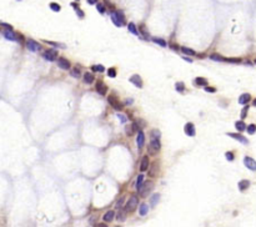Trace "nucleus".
<instances>
[{"label":"nucleus","mask_w":256,"mask_h":227,"mask_svg":"<svg viewBox=\"0 0 256 227\" xmlns=\"http://www.w3.org/2000/svg\"><path fill=\"white\" fill-rule=\"evenodd\" d=\"M110 16H111L112 23H114L116 26H122L125 24V16L121 12H115L114 10V12H111Z\"/></svg>","instance_id":"1"},{"label":"nucleus","mask_w":256,"mask_h":227,"mask_svg":"<svg viewBox=\"0 0 256 227\" xmlns=\"http://www.w3.org/2000/svg\"><path fill=\"white\" fill-rule=\"evenodd\" d=\"M161 149V143H160V139H151L150 145H149V153L150 155H158V152Z\"/></svg>","instance_id":"2"},{"label":"nucleus","mask_w":256,"mask_h":227,"mask_svg":"<svg viewBox=\"0 0 256 227\" xmlns=\"http://www.w3.org/2000/svg\"><path fill=\"white\" fill-rule=\"evenodd\" d=\"M138 205H139L138 197H136V196H131V197L128 200L126 205H125V210L128 212H134L136 210V207H138Z\"/></svg>","instance_id":"3"},{"label":"nucleus","mask_w":256,"mask_h":227,"mask_svg":"<svg viewBox=\"0 0 256 227\" xmlns=\"http://www.w3.org/2000/svg\"><path fill=\"white\" fill-rule=\"evenodd\" d=\"M152 189H154V183L152 182H150V181L144 182V183H142V186H141V189L139 190L141 197H146V196L152 191Z\"/></svg>","instance_id":"4"},{"label":"nucleus","mask_w":256,"mask_h":227,"mask_svg":"<svg viewBox=\"0 0 256 227\" xmlns=\"http://www.w3.org/2000/svg\"><path fill=\"white\" fill-rule=\"evenodd\" d=\"M108 101H109V104H110L112 107H114L115 110H121V109H122L121 102L119 101V99H118L115 95H110L109 99H108Z\"/></svg>","instance_id":"5"},{"label":"nucleus","mask_w":256,"mask_h":227,"mask_svg":"<svg viewBox=\"0 0 256 227\" xmlns=\"http://www.w3.org/2000/svg\"><path fill=\"white\" fill-rule=\"evenodd\" d=\"M26 48H28V50L33 51V53H36V51H40V49H42V46H40V44H39V43H36L35 40H32V39L26 41Z\"/></svg>","instance_id":"6"},{"label":"nucleus","mask_w":256,"mask_h":227,"mask_svg":"<svg viewBox=\"0 0 256 227\" xmlns=\"http://www.w3.org/2000/svg\"><path fill=\"white\" fill-rule=\"evenodd\" d=\"M43 56L48 61H55L58 59V51L56 50H51V49L50 50H46L45 53L43 54Z\"/></svg>","instance_id":"7"},{"label":"nucleus","mask_w":256,"mask_h":227,"mask_svg":"<svg viewBox=\"0 0 256 227\" xmlns=\"http://www.w3.org/2000/svg\"><path fill=\"white\" fill-rule=\"evenodd\" d=\"M244 163H245V166H246L249 170H251V171H256V161H255L252 157L246 156V157L244 159Z\"/></svg>","instance_id":"8"},{"label":"nucleus","mask_w":256,"mask_h":227,"mask_svg":"<svg viewBox=\"0 0 256 227\" xmlns=\"http://www.w3.org/2000/svg\"><path fill=\"white\" fill-rule=\"evenodd\" d=\"M184 130H185V133L188 136H195V133H196L195 126H194V123H191V122H188L185 127H184Z\"/></svg>","instance_id":"9"},{"label":"nucleus","mask_w":256,"mask_h":227,"mask_svg":"<svg viewBox=\"0 0 256 227\" xmlns=\"http://www.w3.org/2000/svg\"><path fill=\"white\" fill-rule=\"evenodd\" d=\"M58 65L63 70H69L70 69V61L65 58H60V59H58Z\"/></svg>","instance_id":"10"},{"label":"nucleus","mask_w":256,"mask_h":227,"mask_svg":"<svg viewBox=\"0 0 256 227\" xmlns=\"http://www.w3.org/2000/svg\"><path fill=\"white\" fill-rule=\"evenodd\" d=\"M228 135H229L230 137H234L235 140H238V141L242 142L244 145H248V143H249L248 139L245 137V136H242V135H240V133H232V132H230V133H228Z\"/></svg>","instance_id":"11"},{"label":"nucleus","mask_w":256,"mask_h":227,"mask_svg":"<svg viewBox=\"0 0 256 227\" xmlns=\"http://www.w3.org/2000/svg\"><path fill=\"white\" fill-rule=\"evenodd\" d=\"M96 91L99 92L100 95H106V92H108V86H106L102 81H99L98 84H96Z\"/></svg>","instance_id":"12"},{"label":"nucleus","mask_w":256,"mask_h":227,"mask_svg":"<svg viewBox=\"0 0 256 227\" xmlns=\"http://www.w3.org/2000/svg\"><path fill=\"white\" fill-rule=\"evenodd\" d=\"M150 166V161H149V157L148 156H144L140 162V171L141 172H145Z\"/></svg>","instance_id":"13"},{"label":"nucleus","mask_w":256,"mask_h":227,"mask_svg":"<svg viewBox=\"0 0 256 227\" xmlns=\"http://www.w3.org/2000/svg\"><path fill=\"white\" fill-rule=\"evenodd\" d=\"M136 142H138V147L139 149H142V146H144V143H145V135H144V132H142L141 130L138 132Z\"/></svg>","instance_id":"14"},{"label":"nucleus","mask_w":256,"mask_h":227,"mask_svg":"<svg viewBox=\"0 0 256 227\" xmlns=\"http://www.w3.org/2000/svg\"><path fill=\"white\" fill-rule=\"evenodd\" d=\"M3 35H4V38H6V39H9V40H12V41L18 40V36L13 33V30H9V29L3 30Z\"/></svg>","instance_id":"15"},{"label":"nucleus","mask_w":256,"mask_h":227,"mask_svg":"<svg viewBox=\"0 0 256 227\" xmlns=\"http://www.w3.org/2000/svg\"><path fill=\"white\" fill-rule=\"evenodd\" d=\"M130 82H132L136 87H141L142 86V80H141V77L139 75H132L130 77Z\"/></svg>","instance_id":"16"},{"label":"nucleus","mask_w":256,"mask_h":227,"mask_svg":"<svg viewBox=\"0 0 256 227\" xmlns=\"http://www.w3.org/2000/svg\"><path fill=\"white\" fill-rule=\"evenodd\" d=\"M134 132H139V129H138V126L135 125V122L131 123L130 126H126V135L131 136V135H134Z\"/></svg>","instance_id":"17"},{"label":"nucleus","mask_w":256,"mask_h":227,"mask_svg":"<svg viewBox=\"0 0 256 227\" xmlns=\"http://www.w3.org/2000/svg\"><path fill=\"white\" fill-rule=\"evenodd\" d=\"M126 212H128L126 210H124V209L120 207V210H119V212H118V215H116L118 221H120V222L125 221V220H126Z\"/></svg>","instance_id":"18"},{"label":"nucleus","mask_w":256,"mask_h":227,"mask_svg":"<svg viewBox=\"0 0 256 227\" xmlns=\"http://www.w3.org/2000/svg\"><path fill=\"white\" fill-rule=\"evenodd\" d=\"M250 99H251L250 94H242V95L239 97V104H240V105H245V104H248V102L250 101Z\"/></svg>","instance_id":"19"},{"label":"nucleus","mask_w":256,"mask_h":227,"mask_svg":"<svg viewBox=\"0 0 256 227\" xmlns=\"http://www.w3.org/2000/svg\"><path fill=\"white\" fill-rule=\"evenodd\" d=\"M250 186V181L249 180H241L239 182V190L240 191H245V190H248Z\"/></svg>","instance_id":"20"},{"label":"nucleus","mask_w":256,"mask_h":227,"mask_svg":"<svg viewBox=\"0 0 256 227\" xmlns=\"http://www.w3.org/2000/svg\"><path fill=\"white\" fill-rule=\"evenodd\" d=\"M194 84H195L196 86H206L208 85V80L204 79V77H196L195 80H194Z\"/></svg>","instance_id":"21"},{"label":"nucleus","mask_w":256,"mask_h":227,"mask_svg":"<svg viewBox=\"0 0 256 227\" xmlns=\"http://www.w3.org/2000/svg\"><path fill=\"white\" fill-rule=\"evenodd\" d=\"M94 80H95L94 74H91V73H85L84 74V82H85V84H91Z\"/></svg>","instance_id":"22"},{"label":"nucleus","mask_w":256,"mask_h":227,"mask_svg":"<svg viewBox=\"0 0 256 227\" xmlns=\"http://www.w3.org/2000/svg\"><path fill=\"white\" fill-rule=\"evenodd\" d=\"M160 201V193H154L150 197V203L151 206H156V203Z\"/></svg>","instance_id":"23"},{"label":"nucleus","mask_w":256,"mask_h":227,"mask_svg":"<svg viewBox=\"0 0 256 227\" xmlns=\"http://www.w3.org/2000/svg\"><path fill=\"white\" fill-rule=\"evenodd\" d=\"M114 216H115V212H114V211H108V212L104 215V221H105V222H110V221H112V219H114Z\"/></svg>","instance_id":"24"},{"label":"nucleus","mask_w":256,"mask_h":227,"mask_svg":"<svg viewBox=\"0 0 256 227\" xmlns=\"http://www.w3.org/2000/svg\"><path fill=\"white\" fill-rule=\"evenodd\" d=\"M148 211H149V206H148V203H141V205H140L139 213H140L141 216H145V215L148 213Z\"/></svg>","instance_id":"25"},{"label":"nucleus","mask_w":256,"mask_h":227,"mask_svg":"<svg viewBox=\"0 0 256 227\" xmlns=\"http://www.w3.org/2000/svg\"><path fill=\"white\" fill-rule=\"evenodd\" d=\"M210 59H211V60H215V61H225V63H228V59L224 58V56H221V55H219V54H212V55H210Z\"/></svg>","instance_id":"26"},{"label":"nucleus","mask_w":256,"mask_h":227,"mask_svg":"<svg viewBox=\"0 0 256 227\" xmlns=\"http://www.w3.org/2000/svg\"><path fill=\"white\" fill-rule=\"evenodd\" d=\"M180 50H181V53L186 54V55H196V53L192 49H189V48H185V46H181Z\"/></svg>","instance_id":"27"},{"label":"nucleus","mask_w":256,"mask_h":227,"mask_svg":"<svg viewBox=\"0 0 256 227\" xmlns=\"http://www.w3.org/2000/svg\"><path fill=\"white\" fill-rule=\"evenodd\" d=\"M134 122H135V125L138 126V129H139V131H140V130H142V129H145V127H146V123H145V121H144V120H140V119H138V120H135Z\"/></svg>","instance_id":"28"},{"label":"nucleus","mask_w":256,"mask_h":227,"mask_svg":"<svg viewBox=\"0 0 256 227\" xmlns=\"http://www.w3.org/2000/svg\"><path fill=\"white\" fill-rule=\"evenodd\" d=\"M142 183H144V176H142V175L140 173L139 176H138V179H136V190H138V191L141 189Z\"/></svg>","instance_id":"29"},{"label":"nucleus","mask_w":256,"mask_h":227,"mask_svg":"<svg viewBox=\"0 0 256 227\" xmlns=\"http://www.w3.org/2000/svg\"><path fill=\"white\" fill-rule=\"evenodd\" d=\"M128 29H129V31H130L131 34H134V35H139L138 29H136V26H135V24H134V23H130V24L128 25Z\"/></svg>","instance_id":"30"},{"label":"nucleus","mask_w":256,"mask_h":227,"mask_svg":"<svg viewBox=\"0 0 256 227\" xmlns=\"http://www.w3.org/2000/svg\"><path fill=\"white\" fill-rule=\"evenodd\" d=\"M235 127L241 132V131H244L245 129H246V125L244 123V121H236V122H235Z\"/></svg>","instance_id":"31"},{"label":"nucleus","mask_w":256,"mask_h":227,"mask_svg":"<svg viewBox=\"0 0 256 227\" xmlns=\"http://www.w3.org/2000/svg\"><path fill=\"white\" fill-rule=\"evenodd\" d=\"M70 75L73 77H80V69L79 67H74L70 70Z\"/></svg>","instance_id":"32"},{"label":"nucleus","mask_w":256,"mask_h":227,"mask_svg":"<svg viewBox=\"0 0 256 227\" xmlns=\"http://www.w3.org/2000/svg\"><path fill=\"white\" fill-rule=\"evenodd\" d=\"M91 70H93L94 73H102V71L105 70V67L102 65H93L91 66Z\"/></svg>","instance_id":"33"},{"label":"nucleus","mask_w":256,"mask_h":227,"mask_svg":"<svg viewBox=\"0 0 256 227\" xmlns=\"http://www.w3.org/2000/svg\"><path fill=\"white\" fill-rule=\"evenodd\" d=\"M49 6H50V9L53 10V12H55V13H58V12H60V10H61V6H60L59 4H56V3H50Z\"/></svg>","instance_id":"34"},{"label":"nucleus","mask_w":256,"mask_h":227,"mask_svg":"<svg viewBox=\"0 0 256 227\" xmlns=\"http://www.w3.org/2000/svg\"><path fill=\"white\" fill-rule=\"evenodd\" d=\"M152 41H154V43H156L158 45L162 46V48H165V46H166L165 40H162V39H159V38H152Z\"/></svg>","instance_id":"35"},{"label":"nucleus","mask_w":256,"mask_h":227,"mask_svg":"<svg viewBox=\"0 0 256 227\" xmlns=\"http://www.w3.org/2000/svg\"><path fill=\"white\" fill-rule=\"evenodd\" d=\"M175 89H176V91H179V92H182L184 90H185V85H184V82H176Z\"/></svg>","instance_id":"36"},{"label":"nucleus","mask_w":256,"mask_h":227,"mask_svg":"<svg viewBox=\"0 0 256 227\" xmlns=\"http://www.w3.org/2000/svg\"><path fill=\"white\" fill-rule=\"evenodd\" d=\"M246 130H248V132L250 133V135H254V133L256 132V125L251 123V125H249V126L246 127Z\"/></svg>","instance_id":"37"},{"label":"nucleus","mask_w":256,"mask_h":227,"mask_svg":"<svg viewBox=\"0 0 256 227\" xmlns=\"http://www.w3.org/2000/svg\"><path fill=\"white\" fill-rule=\"evenodd\" d=\"M161 136V133L159 130H152L151 131V139H160Z\"/></svg>","instance_id":"38"},{"label":"nucleus","mask_w":256,"mask_h":227,"mask_svg":"<svg viewBox=\"0 0 256 227\" xmlns=\"http://www.w3.org/2000/svg\"><path fill=\"white\" fill-rule=\"evenodd\" d=\"M108 76H109V77H115V76H116V70H115L114 67L109 69V70H108Z\"/></svg>","instance_id":"39"},{"label":"nucleus","mask_w":256,"mask_h":227,"mask_svg":"<svg viewBox=\"0 0 256 227\" xmlns=\"http://www.w3.org/2000/svg\"><path fill=\"white\" fill-rule=\"evenodd\" d=\"M96 9H98V12L101 13V14L105 13V6L102 5V4H96Z\"/></svg>","instance_id":"40"},{"label":"nucleus","mask_w":256,"mask_h":227,"mask_svg":"<svg viewBox=\"0 0 256 227\" xmlns=\"http://www.w3.org/2000/svg\"><path fill=\"white\" fill-rule=\"evenodd\" d=\"M225 157H226V160H229V161H232L234 160V153L229 151V152L225 153Z\"/></svg>","instance_id":"41"},{"label":"nucleus","mask_w":256,"mask_h":227,"mask_svg":"<svg viewBox=\"0 0 256 227\" xmlns=\"http://www.w3.org/2000/svg\"><path fill=\"white\" fill-rule=\"evenodd\" d=\"M140 31L142 33V35L148 38V34H149V33H148V30H146V28H145L144 25H141V26H140Z\"/></svg>","instance_id":"42"},{"label":"nucleus","mask_w":256,"mask_h":227,"mask_svg":"<svg viewBox=\"0 0 256 227\" xmlns=\"http://www.w3.org/2000/svg\"><path fill=\"white\" fill-rule=\"evenodd\" d=\"M248 110H249L248 106H245V107L242 109V111H241V117H242V119L246 117V115H248Z\"/></svg>","instance_id":"43"},{"label":"nucleus","mask_w":256,"mask_h":227,"mask_svg":"<svg viewBox=\"0 0 256 227\" xmlns=\"http://www.w3.org/2000/svg\"><path fill=\"white\" fill-rule=\"evenodd\" d=\"M48 44H50V45H54V46H60V48H65V45H63V44H58V43H53V41H46Z\"/></svg>","instance_id":"44"},{"label":"nucleus","mask_w":256,"mask_h":227,"mask_svg":"<svg viewBox=\"0 0 256 227\" xmlns=\"http://www.w3.org/2000/svg\"><path fill=\"white\" fill-rule=\"evenodd\" d=\"M2 26H3L4 29H9V30H13V26H12V25H8V24H5V23H2Z\"/></svg>","instance_id":"45"},{"label":"nucleus","mask_w":256,"mask_h":227,"mask_svg":"<svg viewBox=\"0 0 256 227\" xmlns=\"http://www.w3.org/2000/svg\"><path fill=\"white\" fill-rule=\"evenodd\" d=\"M118 117H119V119H120L122 122H126V117H125V116H122L121 113H118Z\"/></svg>","instance_id":"46"},{"label":"nucleus","mask_w":256,"mask_h":227,"mask_svg":"<svg viewBox=\"0 0 256 227\" xmlns=\"http://www.w3.org/2000/svg\"><path fill=\"white\" fill-rule=\"evenodd\" d=\"M205 90H206L208 92H215V91H216V89H215V87H208V86L205 87Z\"/></svg>","instance_id":"47"},{"label":"nucleus","mask_w":256,"mask_h":227,"mask_svg":"<svg viewBox=\"0 0 256 227\" xmlns=\"http://www.w3.org/2000/svg\"><path fill=\"white\" fill-rule=\"evenodd\" d=\"M122 202H124V199H122V197H121V199H120V200L118 201V203H116V206H118V207H119V209H120V207H121V206H122Z\"/></svg>","instance_id":"48"},{"label":"nucleus","mask_w":256,"mask_h":227,"mask_svg":"<svg viewBox=\"0 0 256 227\" xmlns=\"http://www.w3.org/2000/svg\"><path fill=\"white\" fill-rule=\"evenodd\" d=\"M76 13H78V16H79V18H84V13L81 12V10L76 9Z\"/></svg>","instance_id":"49"},{"label":"nucleus","mask_w":256,"mask_h":227,"mask_svg":"<svg viewBox=\"0 0 256 227\" xmlns=\"http://www.w3.org/2000/svg\"><path fill=\"white\" fill-rule=\"evenodd\" d=\"M86 2L91 5H94V4H98V0H86Z\"/></svg>","instance_id":"50"},{"label":"nucleus","mask_w":256,"mask_h":227,"mask_svg":"<svg viewBox=\"0 0 256 227\" xmlns=\"http://www.w3.org/2000/svg\"><path fill=\"white\" fill-rule=\"evenodd\" d=\"M131 102H132V100H126V105H131Z\"/></svg>","instance_id":"51"},{"label":"nucleus","mask_w":256,"mask_h":227,"mask_svg":"<svg viewBox=\"0 0 256 227\" xmlns=\"http://www.w3.org/2000/svg\"><path fill=\"white\" fill-rule=\"evenodd\" d=\"M96 226H99V227H100V226H101V227H104V226H106V225H105V223H98Z\"/></svg>","instance_id":"52"},{"label":"nucleus","mask_w":256,"mask_h":227,"mask_svg":"<svg viewBox=\"0 0 256 227\" xmlns=\"http://www.w3.org/2000/svg\"><path fill=\"white\" fill-rule=\"evenodd\" d=\"M254 106H256V99L254 100Z\"/></svg>","instance_id":"53"},{"label":"nucleus","mask_w":256,"mask_h":227,"mask_svg":"<svg viewBox=\"0 0 256 227\" xmlns=\"http://www.w3.org/2000/svg\"><path fill=\"white\" fill-rule=\"evenodd\" d=\"M255 64H256V60H255Z\"/></svg>","instance_id":"54"},{"label":"nucleus","mask_w":256,"mask_h":227,"mask_svg":"<svg viewBox=\"0 0 256 227\" xmlns=\"http://www.w3.org/2000/svg\"><path fill=\"white\" fill-rule=\"evenodd\" d=\"M76 2H78V0H76Z\"/></svg>","instance_id":"55"}]
</instances>
